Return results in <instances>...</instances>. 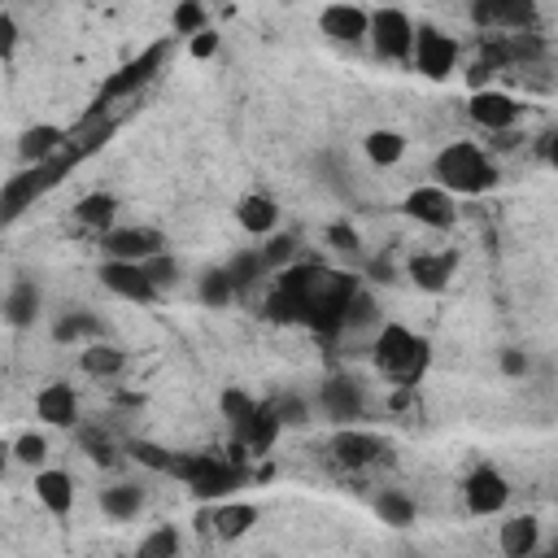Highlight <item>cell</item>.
Returning <instances> with one entry per match:
<instances>
[{"instance_id":"36","label":"cell","mask_w":558,"mask_h":558,"mask_svg":"<svg viewBox=\"0 0 558 558\" xmlns=\"http://www.w3.org/2000/svg\"><path fill=\"white\" fill-rule=\"evenodd\" d=\"M222 270H227V279H231V288H235V292H240V288H248L253 279H262V275H266V270H262L257 248H240V253H235V257H231Z\"/></svg>"},{"instance_id":"28","label":"cell","mask_w":558,"mask_h":558,"mask_svg":"<svg viewBox=\"0 0 558 558\" xmlns=\"http://www.w3.org/2000/svg\"><path fill=\"white\" fill-rule=\"evenodd\" d=\"M52 340L57 344H92V340H105V323L92 310H70L52 323Z\"/></svg>"},{"instance_id":"42","label":"cell","mask_w":558,"mask_h":558,"mask_svg":"<svg viewBox=\"0 0 558 558\" xmlns=\"http://www.w3.org/2000/svg\"><path fill=\"white\" fill-rule=\"evenodd\" d=\"M131 453H135V462H144V466H153V471H166V475H170V466H174V453L161 449V445H153V440H131Z\"/></svg>"},{"instance_id":"50","label":"cell","mask_w":558,"mask_h":558,"mask_svg":"<svg viewBox=\"0 0 558 558\" xmlns=\"http://www.w3.org/2000/svg\"><path fill=\"white\" fill-rule=\"evenodd\" d=\"M0 401H4V392H0Z\"/></svg>"},{"instance_id":"16","label":"cell","mask_w":558,"mask_h":558,"mask_svg":"<svg viewBox=\"0 0 558 558\" xmlns=\"http://www.w3.org/2000/svg\"><path fill=\"white\" fill-rule=\"evenodd\" d=\"M35 414H39V423H48V427H74V423H78V392H74L70 384L52 379V384H44V388L35 392Z\"/></svg>"},{"instance_id":"2","label":"cell","mask_w":558,"mask_h":558,"mask_svg":"<svg viewBox=\"0 0 558 558\" xmlns=\"http://www.w3.org/2000/svg\"><path fill=\"white\" fill-rule=\"evenodd\" d=\"M432 174H436V187H445L453 201L458 196H484L488 187H497V166L493 157L471 144V140H453L436 153L432 161Z\"/></svg>"},{"instance_id":"26","label":"cell","mask_w":558,"mask_h":558,"mask_svg":"<svg viewBox=\"0 0 558 558\" xmlns=\"http://www.w3.org/2000/svg\"><path fill=\"white\" fill-rule=\"evenodd\" d=\"M74 222L87 227V231H96V235L113 231L118 227V196L113 192H87V196H78Z\"/></svg>"},{"instance_id":"20","label":"cell","mask_w":558,"mask_h":558,"mask_svg":"<svg viewBox=\"0 0 558 558\" xmlns=\"http://www.w3.org/2000/svg\"><path fill=\"white\" fill-rule=\"evenodd\" d=\"M235 222L248 231V235H275L279 231V205L266 196V192H244L235 201Z\"/></svg>"},{"instance_id":"14","label":"cell","mask_w":558,"mask_h":558,"mask_svg":"<svg viewBox=\"0 0 558 558\" xmlns=\"http://www.w3.org/2000/svg\"><path fill=\"white\" fill-rule=\"evenodd\" d=\"M100 283H105L113 296L131 301V305H153V301L161 296V292L148 283L144 266H131V262H105V266H100Z\"/></svg>"},{"instance_id":"22","label":"cell","mask_w":558,"mask_h":558,"mask_svg":"<svg viewBox=\"0 0 558 558\" xmlns=\"http://www.w3.org/2000/svg\"><path fill=\"white\" fill-rule=\"evenodd\" d=\"M279 432H283V427H279L275 410H270V405H257V410L235 427V453H240V449H244V453H266Z\"/></svg>"},{"instance_id":"33","label":"cell","mask_w":558,"mask_h":558,"mask_svg":"<svg viewBox=\"0 0 558 558\" xmlns=\"http://www.w3.org/2000/svg\"><path fill=\"white\" fill-rule=\"evenodd\" d=\"M179 549H183V536H179V527L161 523V527H153V532L140 541L135 558H179Z\"/></svg>"},{"instance_id":"30","label":"cell","mask_w":558,"mask_h":558,"mask_svg":"<svg viewBox=\"0 0 558 558\" xmlns=\"http://www.w3.org/2000/svg\"><path fill=\"white\" fill-rule=\"evenodd\" d=\"M371 506H375V514H379L388 527H410V523H414V514H418L414 497H410V493H401V488H379Z\"/></svg>"},{"instance_id":"43","label":"cell","mask_w":558,"mask_h":558,"mask_svg":"<svg viewBox=\"0 0 558 558\" xmlns=\"http://www.w3.org/2000/svg\"><path fill=\"white\" fill-rule=\"evenodd\" d=\"M375 323V301H371V292H353V301H349V310H344V327L353 331V327H371Z\"/></svg>"},{"instance_id":"31","label":"cell","mask_w":558,"mask_h":558,"mask_svg":"<svg viewBox=\"0 0 558 558\" xmlns=\"http://www.w3.org/2000/svg\"><path fill=\"white\" fill-rule=\"evenodd\" d=\"M362 148H366V157H371L375 166H397V161L405 157V135L392 131V126H375V131L362 140Z\"/></svg>"},{"instance_id":"11","label":"cell","mask_w":558,"mask_h":558,"mask_svg":"<svg viewBox=\"0 0 558 558\" xmlns=\"http://www.w3.org/2000/svg\"><path fill=\"white\" fill-rule=\"evenodd\" d=\"M418 227H432V231H449L453 222H458V201L445 192V187H436V183H418L410 196H405V205H401Z\"/></svg>"},{"instance_id":"41","label":"cell","mask_w":558,"mask_h":558,"mask_svg":"<svg viewBox=\"0 0 558 558\" xmlns=\"http://www.w3.org/2000/svg\"><path fill=\"white\" fill-rule=\"evenodd\" d=\"M170 26H174V35H196V31H205V26H209V9L187 0V4H179V9H174Z\"/></svg>"},{"instance_id":"5","label":"cell","mask_w":558,"mask_h":558,"mask_svg":"<svg viewBox=\"0 0 558 558\" xmlns=\"http://www.w3.org/2000/svg\"><path fill=\"white\" fill-rule=\"evenodd\" d=\"M327 453L349 475H362V471H375V466H388L392 462V445L379 432H362V427H340L331 436Z\"/></svg>"},{"instance_id":"27","label":"cell","mask_w":558,"mask_h":558,"mask_svg":"<svg viewBox=\"0 0 558 558\" xmlns=\"http://www.w3.org/2000/svg\"><path fill=\"white\" fill-rule=\"evenodd\" d=\"M78 366H83V375H92V379H113V375L126 371V349L113 344V340H92V344H83Z\"/></svg>"},{"instance_id":"48","label":"cell","mask_w":558,"mask_h":558,"mask_svg":"<svg viewBox=\"0 0 558 558\" xmlns=\"http://www.w3.org/2000/svg\"><path fill=\"white\" fill-rule=\"evenodd\" d=\"M536 153H541L545 166H554V131H541L536 135Z\"/></svg>"},{"instance_id":"46","label":"cell","mask_w":558,"mask_h":558,"mask_svg":"<svg viewBox=\"0 0 558 558\" xmlns=\"http://www.w3.org/2000/svg\"><path fill=\"white\" fill-rule=\"evenodd\" d=\"M187 48H192V57H201V61H205V57H214V52H218V31H214V26H205V31H196Z\"/></svg>"},{"instance_id":"1","label":"cell","mask_w":558,"mask_h":558,"mask_svg":"<svg viewBox=\"0 0 558 558\" xmlns=\"http://www.w3.org/2000/svg\"><path fill=\"white\" fill-rule=\"evenodd\" d=\"M371 362H375V371H379L388 384L414 388V384L427 375L432 344H427L418 331L401 327V323H384V327L375 331V340H371Z\"/></svg>"},{"instance_id":"44","label":"cell","mask_w":558,"mask_h":558,"mask_svg":"<svg viewBox=\"0 0 558 558\" xmlns=\"http://www.w3.org/2000/svg\"><path fill=\"white\" fill-rule=\"evenodd\" d=\"M532 371V357L523 353V349H501V375H510V379H523Z\"/></svg>"},{"instance_id":"3","label":"cell","mask_w":558,"mask_h":558,"mask_svg":"<svg viewBox=\"0 0 558 558\" xmlns=\"http://www.w3.org/2000/svg\"><path fill=\"white\" fill-rule=\"evenodd\" d=\"M357 288H362V283H357L353 275L323 270L318 283H314V292H310V301H305V310H301V323H310V327L323 331V336H336V331L344 327V310H349V301H353Z\"/></svg>"},{"instance_id":"45","label":"cell","mask_w":558,"mask_h":558,"mask_svg":"<svg viewBox=\"0 0 558 558\" xmlns=\"http://www.w3.org/2000/svg\"><path fill=\"white\" fill-rule=\"evenodd\" d=\"M327 240H331V248H340V253H357V231H353L349 222H331V227H327Z\"/></svg>"},{"instance_id":"13","label":"cell","mask_w":558,"mask_h":558,"mask_svg":"<svg viewBox=\"0 0 558 558\" xmlns=\"http://www.w3.org/2000/svg\"><path fill=\"white\" fill-rule=\"evenodd\" d=\"M161 61H166V44H153V48H144L135 61H126V65H122V70H118V74H113L105 87H100V100H96V109H100V105H109V100H118V96H131L135 87H144V83H148V78L161 70ZM96 109H92V113H96Z\"/></svg>"},{"instance_id":"6","label":"cell","mask_w":558,"mask_h":558,"mask_svg":"<svg viewBox=\"0 0 558 558\" xmlns=\"http://www.w3.org/2000/svg\"><path fill=\"white\" fill-rule=\"evenodd\" d=\"M366 39H371L375 57H384V61H410V48H414V17H410L405 9H371Z\"/></svg>"},{"instance_id":"24","label":"cell","mask_w":558,"mask_h":558,"mask_svg":"<svg viewBox=\"0 0 558 558\" xmlns=\"http://www.w3.org/2000/svg\"><path fill=\"white\" fill-rule=\"evenodd\" d=\"M205 523H209V532H214L218 541H240V536L253 532L257 506H248V501H227V506H214V514H205Z\"/></svg>"},{"instance_id":"9","label":"cell","mask_w":558,"mask_h":558,"mask_svg":"<svg viewBox=\"0 0 558 558\" xmlns=\"http://www.w3.org/2000/svg\"><path fill=\"white\" fill-rule=\"evenodd\" d=\"M506 501H510V480H506L497 466L480 462V466L462 480V506H466L471 514H480V519L501 514V510H506Z\"/></svg>"},{"instance_id":"7","label":"cell","mask_w":558,"mask_h":558,"mask_svg":"<svg viewBox=\"0 0 558 558\" xmlns=\"http://www.w3.org/2000/svg\"><path fill=\"white\" fill-rule=\"evenodd\" d=\"M410 61L423 78H449L453 65H458V39L445 35L440 26H414V48H410Z\"/></svg>"},{"instance_id":"49","label":"cell","mask_w":558,"mask_h":558,"mask_svg":"<svg viewBox=\"0 0 558 558\" xmlns=\"http://www.w3.org/2000/svg\"><path fill=\"white\" fill-rule=\"evenodd\" d=\"M9 458H13V449H9V445H0V480H4V471H9Z\"/></svg>"},{"instance_id":"21","label":"cell","mask_w":558,"mask_h":558,"mask_svg":"<svg viewBox=\"0 0 558 558\" xmlns=\"http://www.w3.org/2000/svg\"><path fill=\"white\" fill-rule=\"evenodd\" d=\"M39 310H44V292H39V283L35 279H17L9 292H4V305H0V314H4V323L9 327H31L35 318H39Z\"/></svg>"},{"instance_id":"12","label":"cell","mask_w":558,"mask_h":558,"mask_svg":"<svg viewBox=\"0 0 558 558\" xmlns=\"http://www.w3.org/2000/svg\"><path fill=\"white\" fill-rule=\"evenodd\" d=\"M318 410H323L331 423L349 427L353 418H362L366 392H362V384H357L353 375H327L323 388H318Z\"/></svg>"},{"instance_id":"10","label":"cell","mask_w":558,"mask_h":558,"mask_svg":"<svg viewBox=\"0 0 558 558\" xmlns=\"http://www.w3.org/2000/svg\"><path fill=\"white\" fill-rule=\"evenodd\" d=\"M466 113H471V122L480 126V131H493V135H506L519 118H523V105L510 96V92H497V87H480V92H471V100H466Z\"/></svg>"},{"instance_id":"37","label":"cell","mask_w":558,"mask_h":558,"mask_svg":"<svg viewBox=\"0 0 558 558\" xmlns=\"http://www.w3.org/2000/svg\"><path fill=\"white\" fill-rule=\"evenodd\" d=\"M270 410H275L279 427H305V423H310V401H305V397H296V392L275 397V401H270Z\"/></svg>"},{"instance_id":"15","label":"cell","mask_w":558,"mask_h":558,"mask_svg":"<svg viewBox=\"0 0 558 558\" xmlns=\"http://www.w3.org/2000/svg\"><path fill=\"white\" fill-rule=\"evenodd\" d=\"M453 270H458V253H453V248L414 253V257H410V266H405L410 283H414V288H423V292H440V288H449Z\"/></svg>"},{"instance_id":"47","label":"cell","mask_w":558,"mask_h":558,"mask_svg":"<svg viewBox=\"0 0 558 558\" xmlns=\"http://www.w3.org/2000/svg\"><path fill=\"white\" fill-rule=\"evenodd\" d=\"M17 48V22L13 13H0V57H9Z\"/></svg>"},{"instance_id":"32","label":"cell","mask_w":558,"mask_h":558,"mask_svg":"<svg viewBox=\"0 0 558 558\" xmlns=\"http://www.w3.org/2000/svg\"><path fill=\"white\" fill-rule=\"evenodd\" d=\"M296 235L292 231H275V235H266V244L257 248V257H262V270H283V266H292V257H296Z\"/></svg>"},{"instance_id":"17","label":"cell","mask_w":558,"mask_h":558,"mask_svg":"<svg viewBox=\"0 0 558 558\" xmlns=\"http://www.w3.org/2000/svg\"><path fill=\"white\" fill-rule=\"evenodd\" d=\"M366 22H371V13L362 4H327L318 13V31L327 39H336V44H362L366 39Z\"/></svg>"},{"instance_id":"23","label":"cell","mask_w":558,"mask_h":558,"mask_svg":"<svg viewBox=\"0 0 558 558\" xmlns=\"http://www.w3.org/2000/svg\"><path fill=\"white\" fill-rule=\"evenodd\" d=\"M35 497H39V506H44L48 514L65 519V514L74 510V480H70V471L44 466V471L35 475Z\"/></svg>"},{"instance_id":"29","label":"cell","mask_w":558,"mask_h":558,"mask_svg":"<svg viewBox=\"0 0 558 558\" xmlns=\"http://www.w3.org/2000/svg\"><path fill=\"white\" fill-rule=\"evenodd\" d=\"M100 510L109 519L126 523V519H135L144 510V488L140 484H109V488H100Z\"/></svg>"},{"instance_id":"38","label":"cell","mask_w":558,"mask_h":558,"mask_svg":"<svg viewBox=\"0 0 558 558\" xmlns=\"http://www.w3.org/2000/svg\"><path fill=\"white\" fill-rule=\"evenodd\" d=\"M9 449H13V458H17L22 466H39V471H44V458H48V440H44L39 432H22V436H17Z\"/></svg>"},{"instance_id":"4","label":"cell","mask_w":558,"mask_h":558,"mask_svg":"<svg viewBox=\"0 0 558 558\" xmlns=\"http://www.w3.org/2000/svg\"><path fill=\"white\" fill-rule=\"evenodd\" d=\"M170 475L187 480V488H192L201 501H218V497H227L231 488H240V480H244L240 462L218 458V453H187V458L174 453Z\"/></svg>"},{"instance_id":"35","label":"cell","mask_w":558,"mask_h":558,"mask_svg":"<svg viewBox=\"0 0 558 558\" xmlns=\"http://www.w3.org/2000/svg\"><path fill=\"white\" fill-rule=\"evenodd\" d=\"M257 405H262V401H253V397H248L240 384H227V388L218 392V410H222V418H227L231 427H240V423H244V418H248Z\"/></svg>"},{"instance_id":"39","label":"cell","mask_w":558,"mask_h":558,"mask_svg":"<svg viewBox=\"0 0 558 558\" xmlns=\"http://www.w3.org/2000/svg\"><path fill=\"white\" fill-rule=\"evenodd\" d=\"M144 275H148V283H153L157 292H166V288L179 283V262H174L170 253H157V257L144 262Z\"/></svg>"},{"instance_id":"19","label":"cell","mask_w":558,"mask_h":558,"mask_svg":"<svg viewBox=\"0 0 558 558\" xmlns=\"http://www.w3.org/2000/svg\"><path fill=\"white\" fill-rule=\"evenodd\" d=\"M65 131L61 126H52V122H39V126H26L22 131V140H17V157L26 161V166H44V161H52L61 148H65Z\"/></svg>"},{"instance_id":"40","label":"cell","mask_w":558,"mask_h":558,"mask_svg":"<svg viewBox=\"0 0 558 558\" xmlns=\"http://www.w3.org/2000/svg\"><path fill=\"white\" fill-rule=\"evenodd\" d=\"M78 440H83V449H87L92 462H100V466H113V462H118V449H113V440H109L100 427H83Z\"/></svg>"},{"instance_id":"8","label":"cell","mask_w":558,"mask_h":558,"mask_svg":"<svg viewBox=\"0 0 558 558\" xmlns=\"http://www.w3.org/2000/svg\"><path fill=\"white\" fill-rule=\"evenodd\" d=\"M100 248L109 262H131V266H144L148 257L166 253V235L157 227H113L100 235Z\"/></svg>"},{"instance_id":"25","label":"cell","mask_w":558,"mask_h":558,"mask_svg":"<svg viewBox=\"0 0 558 558\" xmlns=\"http://www.w3.org/2000/svg\"><path fill=\"white\" fill-rule=\"evenodd\" d=\"M497 545H501L506 558H532V554L541 549V523H536L532 514H514V519L501 523Z\"/></svg>"},{"instance_id":"34","label":"cell","mask_w":558,"mask_h":558,"mask_svg":"<svg viewBox=\"0 0 558 558\" xmlns=\"http://www.w3.org/2000/svg\"><path fill=\"white\" fill-rule=\"evenodd\" d=\"M196 296L205 301V305H231V296H235V288H231V279H227V270L222 266H209L201 279H196Z\"/></svg>"},{"instance_id":"18","label":"cell","mask_w":558,"mask_h":558,"mask_svg":"<svg viewBox=\"0 0 558 558\" xmlns=\"http://www.w3.org/2000/svg\"><path fill=\"white\" fill-rule=\"evenodd\" d=\"M532 4L527 0H475L471 4V22L488 26V31H523V22H532Z\"/></svg>"}]
</instances>
